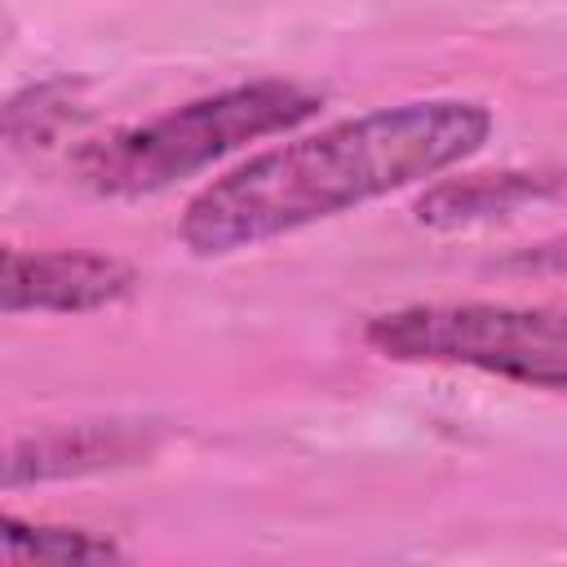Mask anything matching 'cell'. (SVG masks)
<instances>
[{
    "instance_id": "cell-4",
    "label": "cell",
    "mask_w": 567,
    "mask_h": 567,
    "mask_svg": "<svg viewBox=\"0 0 567 567\" xmlns=\"http://www.w3.org/2000/svg\"><path fill=\"white\" fill-rule=\"evenodd\" d=\"M137 288V270L106 252L53 248V252H4L0 306L4 315H84L124 301Z\"/></svg>"
},
{
    "instance_id": "cell-2",
    "label": "cell",
    "mask_w": 567,
    "mask_h": 567,
    "mask_svg": "<svg viewBox=\"0 0 567 567\" xmlns=\"http://www.w3.org/2000/svg\"><path fill=\"white\" fill-rule=\"evenodd\" d=\"M319 106L323 97L292 80L235 84L80 146L71 159V173L84 190L106 199L155 195L244 151L248 142L297 128Z\"/></svg>"
},
{
    "instance_id": "cell-3",
    "label": "cell",
    "mask_w": 567,
    "mask_h": 567,
    "mask_svg": "<svg viewBox=\"0 0 567 567\" xmlns=\"http://www.w3.org/2000/svg\"><path fill=\"white\" fill-rule=\"evenodd\" d=\"M363 341L394 363L474 368L527 390H567V306L421 301L372 315Z\"/></svg>"
},
{
    "instance_id": "cell-1",
    "label": "cell",
    "mask_w": 567,
    "mask_h": 567,
    "mask_svg": "<svg viewBox=\"0 0 567 567\" xmlns=\"http://www.w3.org/2000/svg\"><path fill=\"white\" fill-rule=\"evenodd\" d=\"M492 133V111L470 97L377 106L319 133L279 142L208 182L182 213L177 235L195 257H226L306 230L368 199L439 177Z\"/></svg>"
},
{
    "instance_id": "cell-5",
    "label": "cell",
    "mask_w": 567,
    "mask_h": 567,
    "mask_svg": "<svg viewBox=\"0 0 567 567\" xmlns=\"http://www.w3.org/2000/svg\"><path fill=\"white\" fill-rule=\"evenodd\" d=\"M155 452V430L133 421H84L27 434L4 456V487L120 470Z\"/></svg>"
},
{
    "instance_id": "cell-6",
    "label": "cell",
    "mask_w": 567,
    "mask_h": 567,
    "mask_svg": "<svg viewBox=\"0 0 567 567\" xmlns=\"http://www.w3.org/2000/svg\"><path fill=\"white\" fill-rule=\"evenodd\" d=\"M0 540H4L9 563H111V558H124V549L106 536H93L80 527L22 523L13 514L0 523Z\"/></svg>"
}]
</instances>
